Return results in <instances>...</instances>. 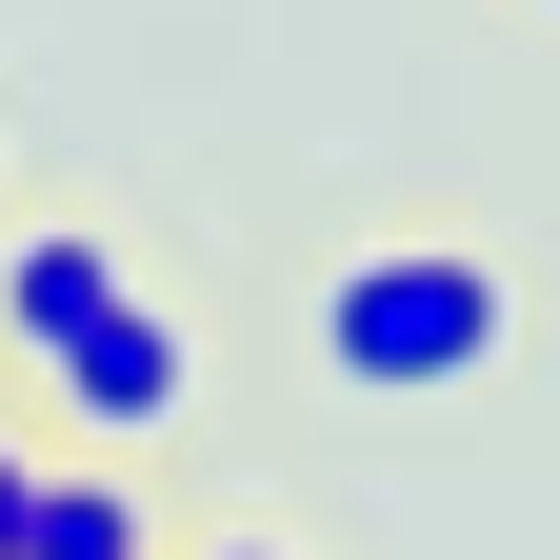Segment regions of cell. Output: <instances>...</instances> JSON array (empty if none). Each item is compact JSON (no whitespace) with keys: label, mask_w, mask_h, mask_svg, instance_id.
<instances>
[{"label":"cell","mask_w":560,"mask_h":560,"mask_svg":"<svg viewBox=\"0 0 560 560\" xmlns=\"http://www.w3.org/2000/svg\"><path fill=\"white\" fill-rule=\"evenodd\" d=\"M501 340H521V280L480 241H361L320 280V381L340 400H460V381H501Z\"/></svg>","instance_id":"cell-1"},{"label":"cell","mask_w":560,"mask_h":560,"mask_svg":"<svg viewBox=\"0 0 560 560\" xmlns=\"http://www.w3.org/2000/svg\"><path fill=\"white\" fill-rule=\"evenodd\" d=\"M40 381L81 400L101 441H180V400H200V340H180V301H140V280H120V301H101L81 340H60Z\"/></svg>","instance_id":"cell-2"},{"label":"cell","mask_w":560,"mask_h":560,"mask_svg":"<svg viewBox=\"0 0 560 560\" xmlns=\"http://www.w3.org/2000/svg\"><path fill=\"white\" fill-rule=\"evenodd\" d=\"M101 301H120V241L101 221H21V241H0V361H60Z\"/></svg>","instance_id":"cell-3"},{"label":"cell","mask_w":560,"mask_h":560,"mask_svg":"<svg viewBox=\"0 0 560 560\" xmlns=\"http://www.w3.org/2000/svg\"><path fill=\"white\" fill-rule=\"evenodd\" d=\"M21 560H140V480H101V460H40V521H21Z\"/></svg>","instance_id":"cell-4"},{"label":"cell","mask_w":560,"mask_h":560,"mask_svg":"<svg viewBox=\"0 0 560 560\" xmlns=\"http://www.w3.org/2000/svg\"><path fill=\"white\" fill-rule=\"evenodd\" d=\"M21 521H40V441H0V560H21Z\"/></svg>","instance_id":"cell-5"},{"label":"cell","mask_w":560,"mask_h":560,"mask_svg":"<svg viewBox=\"0 0 560 560\" xmlns=\"http://www.w3.org/2000/svg\"><path fill=\"white\" fill-rule=\"evenodd\" d=\"M200 560H301V540H200Z\"/></svg>","instance_id":"cell-6"},{"label":"cell","mask_w":560,"mask_h":560,"mask_svg":"<svg viewBox=\"0 0 560 560\" xmlns=\"http://www.w3.org/2000/svg\"><path fill=\"white\" fill-rule=\"evenodd\" d=\"M540 21H560V0H540Z\"/></svg>","instance_id":"cell-7"}]
</instances>
